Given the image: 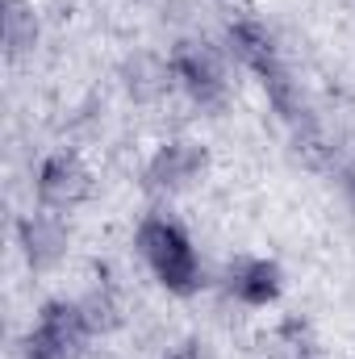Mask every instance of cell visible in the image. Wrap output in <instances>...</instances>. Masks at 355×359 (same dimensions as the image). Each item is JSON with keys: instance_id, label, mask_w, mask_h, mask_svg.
<instances>
[{"instance_id": "obj_1", "label": "cell", "mask_w": 355, "mask_h": 359, "mask_svg": "<svg viewBox=\"0 0 355 359\" xmlns=\"http://www.w3.org/2000/svg\"><path fill=\"white\" fill-rule=\"evenodd\" d=\"M138 247H142L147 264L155 268V276L163 280V288H172L180 297L196 288V255H192V243L180 226L163 222V217L147 222L138 234Z\"/></svg>"}, {"instance_id": "obj_2", "label": "cell", "mask_w": 355, "mask_h": 359, "mask_svg": "<svg viewBox=\"0 0 355 359\" xmlns=\"http://www.w3.org/2000/svg\"><path fill=\"white\" fill-rule=\"evenodd\" d=\"M88 339V318L80 305L51 301L29 334V359H80Z\"/></svg>"}, {"instance_id": "obj_3", "label": "cell", "mask_w": 355, "mask_h": 359, "mask_svg": "<svg viewBox=\"0 0 355 359\" xmlns=\"http://www.w3.org/2000/svg\"><path fill=\"white\" fill-rule=\"evenodd\" d=\"M172 67H176L180 84L192 92L201 104H217L222 100V67L209 59V50H201V46H192V50H176V59H172Z\"/></svg>"}, {"instance_id": "obj_4", "label": "cell", "mask_w": 355, "mask_h": 359, "mask_svg": "<svg viewBox=\"0 0 355 359\" xmlns=\"http://www.w3.org/2000/svg\"><path fill=\"white\" fill-rule=\"evenodd\" d=\"M38 192L42 201L51 205H76L84 192H88V172L76 155H55L46 168H42V180H38Z\"/></svg>"}, {"instance_id": "obj_5", "label": "cell", "mask_w": 355, "mask_h": 359, "mask_svg": "<svg viewBox=\"0 0 355 359\" xmlns=\"http://www.w3.org/2000/svg\"><path fill=\"white\" fill-rule=\"evenodd\" d=\"M201 163H205V151H196V147H188V142H168V147L155 155V163H151V184H159V188H180V184H188V180L201 172Z\"/></svg>"}, {"instance_id": "obj_6", "label": "cell", "mask_w": 355, "mask_h": 359, "mask_svg": "<svg viewBox=\"0 0 355 359\" xmlns=\"http://www.w3.org/2000/svg\"><path fill=\"white\" fill-rule=\"evenodd\" d=\"M230 284L247 305H267L280 292V268L267 259H247L239 271H230Z\"/></svg>"}, {"instance_id": "obj_7", "label": "cell", "mask_w": 355, "mask_h": 359, "mask_svg": "<svg viewBox=\"0 0 355 359\" xmlns=\"http://www.w3.org/2000/svg\"><path fill=\"white\" fill-rule=\"evenodd\" d=\"M38 38V21L29 13L25 0H4V46H8V59L25 55Z\"/></svg>"}, {"instance_id": "obj_8", "label": "cell", "mask_w": 355, "mask_h": 359, "mask_svg": "<svg viewBox=\"0 0 355 359\" xmlns=\"http://www.w3.org/2000/svg\"><path fill=\"white\" fill-rule=\"evenodd\" d=\"M21 238H25L29 264H51V259L59 255V247H63V230H59L55 222H46V217L25 222V226H21Z\"/></svg>"}]
</instances>
